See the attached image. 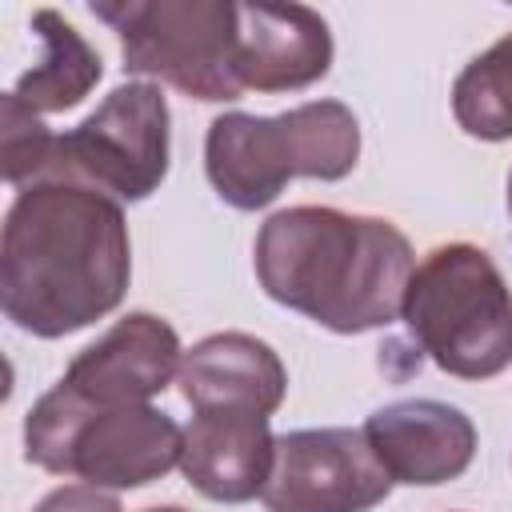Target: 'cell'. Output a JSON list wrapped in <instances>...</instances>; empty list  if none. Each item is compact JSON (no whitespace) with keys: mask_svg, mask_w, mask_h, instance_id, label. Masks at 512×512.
I'll use <instances>...</instances> for the list:
<instances>
[{"mask_svg":"<svg viewBox=\"0 0 512 512\" xmlns=\"http://www.w3.org/2000/svg\"><path fill=\"white\" fill-rule=\"evenodd\" d=\"M168 176V100L148 80L112 88L92 116L56 136L44 180L80 184L112 200H144ZM40 180V184H44Z\"/></svg>","mask_w":512,"mask_h":512,"instance_id":"cell-7","label":"cell"},{"mask_svg":"<svg viewBox=\"0 0 512 512\" xmlns=\"http://www.w3.org/2000/svg\"><path fill=\"white\" fill-rule=\"evenodd\" d=\"M452 116L476 140H512V32L464 64L452 84Z\"/></svg>","mask_w":512,"mask_h":512,"instance_id":"cell-15","label":"cell"},{"mask_svg":"<svg viewBox=\"0 0 512 512\" xmlns=\"http://www.w3.org/2000/svg\"><path fill=\"white\" fill-rule=\"evenodd\" d=\"M96 20L120 36L124 72L164 80L196 100H240L236 24L228 0H120L92 4Z\"/></svg>","mask_w":512,"mask_h":512,"instance_id":"cell-6","label":"cell"},{"mask_svg":"<svg viewBox=\"0 0 512 512\" xmlns=\"http://www.w3.org/2000/svg\"><path fill=\"white\" fill-rule=\"evenodd\" d=\"M276 460L268 416L256 412H196L184 428L180 468L188 484L216 504H244L264 492Z\"/></svg>","mask_w":512,"mask_h":512,"instance_id":"cell-13","label":"cell"},{"mask_svg":"<svg viewBox=\"0 0 512 512\" xmlns=\"http://www.w3.org/2000/svg\"><path fill=\"white\" fill-rule=\"evenodd\" d=\"M32 32H36V40H40L44 52L16 80V88H12L16 100H24L36 116L76 108L96 88V80L104 76L100 52L76 32V24H68L52 8L32 12Z\"/></svg>","mask_w":512,"mask_h":512,"instance_id":"cell-14","label":"cell"},{"mask_svg":"<svg viewBox=\"0 0 512 512\" xmlns=\"http://www.w3.org/2000/svg\"><path fill=\"white\" fill-rule=\"evenodd\" d=\"M144 512H184V508H176V504H164V508H144Z\"/></svg>","mask_w":512,"mask_h":512,"instance_id":"cell-18","label":"cell"},{"mask_svg":"<svg viewBox=\"0 0 512 512\" xmlns=\"http://www.w3.org/2000/svg\"><path fill=\"white\" fill-rule=\"evenodd\" d=\"M180 336L152 312H128L88 344L56 384L88 404H148L180 372Z\"/></svg>","mask_w":512,"mask_h":512,"instance_id":"cell-9","label":"cell"},{"mask_svg":"<svg viewBox=\"0 0 512 512\" xmlns=\"http://www.w3.org/2000/svg\"><path fill=\"white\" fill-rule=\"evenodd\" d=\"M260 288L328 332L356 336L400 316L416 256L408 236L380 216L296 204L256 232Z\"/></svg>","mask_w":512,"mask_h":512,"instance_id":"cell-2","label":"cell"},{"mask_svg":"<svg viewBox=\"0 0 512 512\" xmlns=\"http://www.w3.org/2000/svg\"><path fill=\"white\" fill-rule=\"evenodd\" d=\"M508 212H512V172H508Z\"/></svg>","mask_w":512,"mask_h":512,"instance_id":"cell-19","label":"cell"},{"mask_svg":"<svg viewBox=\"0 0 512 512\" xmlns=\"http://www.w3.org/2000/svg\"><path fill=\"white\" fill-rule=\"evenodd\" d=\"M176 384L196 412L272 416L284 404L288 372L272 344L248 332H216L184 352Z\"/></svg>","mask_w":512,"mask_h":512,"instance_id":"cell-12","label":"cell"},{"mask_svg":"<svg viewBox=\"0 0 512 512\" xmlns=\"http://www.w3.org/2000/svg\"><path fill=\"white\" fill-rule=\"evenodd\" d=\"M56 152V132L40 124V116L16 100V92H4L0 100V160H4V180L12 188L40 184Z\"/></svg>","mask_w":512,"mask_h":512,"instance_id":"cell-16","label":"cell"},{"mask_svg":"<svg viewBox=\"0 0 512 512\" xmlns=\"http://www.w3.org/2000/svg\"><path fill=\"white\" fill-rule=\"evenodd\" d=\"M132 280V244L112 196L80 184H28L0 236L4 316L40 340L72 336L108 316Z\"/></svg>","mask_w":512,"mask_h":512,"instance_id":"cell-1","label":"cell"},{"mask_svg":"<svg viewBox=\"0 0 512 512\" xmlns=\"http://www.w3.org/2000/svg\"><path fill=\"white\" fill-rule=\"evenodd\" d=\"M432 364L460 380H488L512 364V288L476 244L432 248L400 308Z\"/></svg>","mask_w":512,"mask_h":512,"instance_id":"cell-5","label":"cell"},{"mask_svg":"<svg viewBox=\"0 0 512 512\" xmlns=\"http://www.w3.org/2000/svg\"><path fill=\"white\" fill-rule=\"evenodd\" d=\"M332 68L328 20L308 4H240L236 80L252 92H296Z\"/></svg>","mask_w":512,"mask_h":512,"instance_id":"cell-11","label":"cell"},{"mask_svg":"<svg viewBox=\"0 0 512 512\" xmlns=\"http://www.w3.org/2000/svg\"><path fill=\"white\" fill-rule=\"evenodd\" d=\"M360 160V124L340 100H312L280 116L224 112L204 136V172L240 212L272 204L288 180H344Z\"/></svg>","mask_w":512,"mask_h":512,"instance_id":"cell-3","label":"cell"},{"mask_svg":"<svg viewBox=\"0 0 512 512\" xmlns=\"http://www.w3.org/2000/svg\"><path fill=\"white\" fill-rule=\"evenodd\" d=\"M184 428L152 404H88L64 384L48 388L24 420V456L92 488H144L172 472Z\"/></svg>","mask_w":512,"mask_h":512,"instance_id":"cell-4","label":"cell"},{"mask_svg":"<svg viewBox=\"0 0 512 512\" xmlns=\"http://www.w3.org/2000/svg\"><path fill=\"white\" fill-rule=\"evenodd\" d=\"M32 512H124V508L116 496H108L92 484H68V488L48 492Z\"/></svg>","mask_w":512,"mask_h":512,"instance_id":"cell-17","label":"cell"},{"mask_svg":"<svg viewBox=\"0 0 512 512\" xmlns=\"http://www.w3.org/2000/svg\"><path fill=\"white\" fill-rule=\"evenodd\" d=\"M364 428H300L276 436L268 512H368L392 492Z\"/></svg>","mask_w":512,"mask_h":512,"instance_id":"cell-8","label":"cell"},{"mask_svg":"<svg viewBox=\"0 0 512 512\" xmlns=\"http://www.w3.org/2000/svg\"><path fill=\"white\" fill-rule=\"evenodd\" d=\"M364 436L396 484H448L476 456V424L444 400H396L368 416Z\"/></svg>","mask_w":512,"mask_h":512,"instance_id":"cell-10","label":"cell"}]
</instances>
